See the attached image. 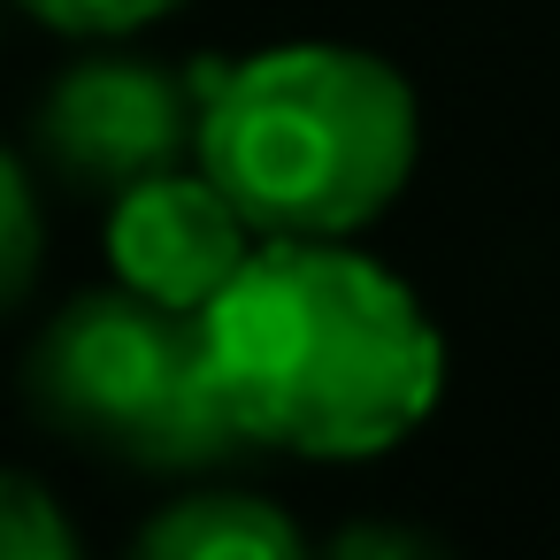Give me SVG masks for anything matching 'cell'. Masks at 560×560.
Returning a JSON list of instances; mask_svg holds the SVG:
<instances>
[{"label": "cell", "instance_id": "6da1fadb", "mask_svg": "<svg viewBox=\"0 0 560 560\" xmlns=\"http://www.w3.org/2000/svg\"><path fill=\"white\" fill-rule=\"evenodd\" d=\"M200 346L238 438L300 460H376L445 399L438 315L353 238H261Z\"/></svg>", "mask_w": 560, "mask_h": 560}, {"label": "cell", "instance_id": "3957f363", "mask_svg": "<svg viewBox=\"0 0 560 560\" xmlns=\"http://www.w3.org/2000/svg\"><path fill=\"white\" fill-rule=\"evenodd\" d=\"M32 399L55 430L131 468H215L246 438L215 399L200 315H170L124 284L70 300L32 346Z\"/></svg>", "mask_w": 560, "mask_h": 560}, {"label": "cell", "instance_id": "ba28073f", "mask_svg": "<svg viewBox=\"0 0 560 560\" xmlns=\"http://www.w3.org/2000/svg\"><path fill=\"white\" fill-rule=\"evenodd\" d=\"M0 560H85L62 499L16 468H0Z\"/></svg>", "mask_w": 560, "mask_h": 560}, {"label": "cell", "instance_id": "52a82bcc", "mask_svg": "<svg viewBox=\"0 0 560 560\" xmlns=\"http://www.w3.org/2000/svg\"><path fill=\"white\" fill-rule=\"evenodd\" d=\"M39 254H47L39 185H32V170H24L16 147H0V315L39 284Z\"/></svg>", "mask_w": 560, "mask_h": 560}, {"label": "cell", "instance_id": "30bf717a", "mask_svg": "<svg viewBox=\"0 0 560 560\" xmlns=\"http://www.w3.org/2000/svg\"><path fill=\"white\" fill-rule=\"evenodd\" d=\"M323 560H453V552H445L438 537L407 529V522H353V529L330 537Z\"/></svg>", "mask_w": 560, "mask_h": 560}, {"label": "cell", "instance_id": "5b68a950", "mask_svg": "<svg viewBox=\"0 0 560 560\" xmlns=\"http://www.w3.org/2000/svg\"><path fill=\"white\" fill-rule=\"evenodd\" d=\"M254 246H261L254 223L231 208V192L200 162H177L108 192V269L124 292L170 315H208Z\"/></svg>", "mask_w": 560, "mask_h": 560}, {"label": "cell", "instance_id": "277c9868", "mask_svg": "<svg viewBox=\"0 0 560 560\" xmlns=\"http://www.w3.org/2000/svg\"><path fill=\"white\" fill-rule=\"evenodd\" d=\"M192 139H200L192 62L170 70V62L124 55V39L62 70L55 93L39 101V147L85 192H124L154 170L192 162Z\"/></svg>", "mask_w": 560, "mask_h": 560}, {"label": "cell", "instance_id": "8992f818", "mask_svg": "<svg viewBox=\"0 0 560 560\" xmlns=\"http://www.w3.org/2000/svg\"><path fill=\"white\" fill-rule=\"evenodd\" d=\"M131 560H315L300 522L261 491H192L162 506Z\"/></svg>", "mask_w": 560, "mask_h": 560}, {"label": "cell", "instance_id": "9c48e42d", "mask_svg": "<svg viewBox=\"0 0 560 560\" xmlns=\"http://www.w3.org/2000/svg\"><path fill=\"white\" fill-rule=\"evenodd\" d=\"M24 9H32L47 32H70V39H93V47H116V39H139L147 24L177 16L185 0H24Z\"/></svg>", "mask_w": 560, "mask_h": 560}, {"label": "cell", "instance_id": "7a4b0ae2", "mask_svg": "<svg viewBox=\"0 0 560 560\" xmlns=\"http://www.w3.org/2000/svg\"><path fill=\"white\" fill-rule=\"evenodd\" d=\"M192 162L254 238H361L422 162L415 85L369 47L284 39L238 62H192Z\"/></svg>", "mask_w": 560, "mask_h": 560}]
</instances>
